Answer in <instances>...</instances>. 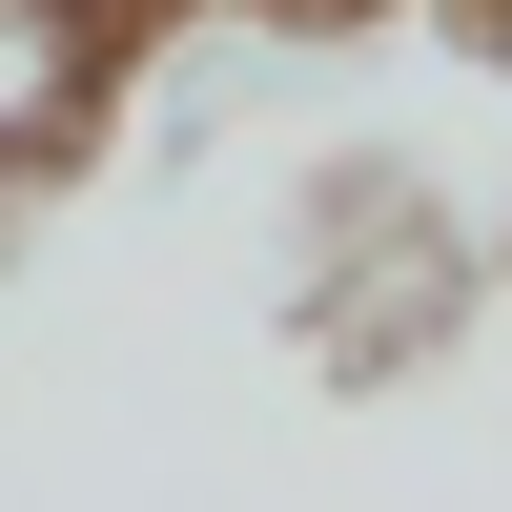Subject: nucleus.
<instances>
[{"mask_svg":"<svg viewBox=\"0 0 512 512\" xmlns=\"http://www.w3.org/2000/svg\"><path fill=\"white\" fill-rule=\"evenodd\" d=\"M41 41H123V21H185V0H21Z\"/></svg>","mask_w":512,"mask_h":512,"instance_id":"1","label":"nucleus"},{"mask_svg":"<svg viewBox=\"0 0 512 512\" xmlns=\"http://www.w3.org/2000/svg\"><path fill=\"white\" fill-rule=\"evenodd\" d=\"M267 41H349V21H410V0H246Z\"/></svg>","mask_w":512,"mask_h":512,"instance_id":"2","label":"nucleus"}]
</instances>
